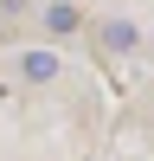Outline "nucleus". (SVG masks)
Returning a JSON list of instances; mask_svg holds the SVG:
<instances>
[{"label":"nucleus","instance_id":"obj_1","mask_svg":"<svg viewBox=\"0 0 154 161\" xmlns=\"http://www.w3.org/2000/svg\"><path fill=\"white\" fill-rule=\"evenodd\" d=\"M26 84H51V77H58V58H51V52H26Z\"/></svg>","mask_w":154,"mask_h":161},{"label":"nucleus","instance_id":"obj_2","mask_svg":"<svg viewBox=\"0 0 154 161\" xmlns=\"http://www.w3.org/2000/svg\"><path fill=\"white\" fill-rule=\"evenodd\" d=\"M103 45H109V52H128V45H135V26H128V19H109V26H103Z\"/></svg>","mask_w":154,"mask_h":161},{"label":"nucleus","instance_id":"obj_3","mask_svg":"<svg viewBox=\"0 0 154 161\" xmlns=\"http://www.w3.org/2000/svg\"><path fill=\"white\" fill-rule=\"evenodd\" d=\"M45 26H51V32H71V26H77V7H45Z\"/></svg>","mask_w":154,"mask_h":161}]
</instances>
